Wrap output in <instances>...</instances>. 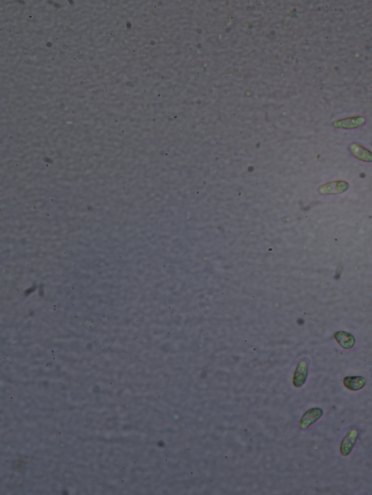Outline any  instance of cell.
Here are the masks:
<instances>
[{
  "label": "cell",
  "instance_id": "2",
  "mask_svg": "<svg viewBox=\"0 0 372 495\" xmlns=\"http://www.w3.org/2000/svg\"><path fill=\"white\" fill-rule=\"evenodd\" d=\"M359 433L357 428H352L349 430L344 437L343 440L340 444V452L342 456H347L350 455L351 452L355 447L356 442L359 439Z\"/></svg>",
  "mask_w": 372,
  "mask_h": 495
},
{
  "label": "cell",
  "instance_id": "6",
  "mask_svg": "<svg viewBox=\"0 0 372 495\" xmlns=\"http://www.w3.org/2000/svg\"><path fill=\"white\" fill-rule=\"evenodd\" d=\"M335 340L344 349H351L356 344V338L352 334L345 331H338L334 335Z\"/></svg>",
  "mask_w": 372,
  "mask_h": 495
},
{
  "label": "cell",
  "instance_id": "7",
  "mask_svg": "<svg viewBox=\"0 0 372 495\" xmlns=\"http://www.w3.org/2000/svg\"><path fill=\"white\" fill-rule=\"evenodd\" d=\"M345 387L353 391L363 389L366 384V379L362 376H347L343 379Z\"/></svg>",
  "mask_w": 372,
  "mask_h": 495
},
{
  "label": "cell",
  "instance_id": "5",
  "mask_svg": "<svg viewBox=\"0 0 372 495\" xmlns=\"http://www.w3.org/2000/svg\"><path fill=\"white\" fill-rule=\"evenodd\" d=\"M349 148L357 160L367 163L372 162V152L370 150L356 143H351Z\"/></svg>",
  "mask_w": 372,
  "mask_h": 495
},
{
  "label": "cell",
  "instance_id": "1",
  "mask_svg": "<svg viewBox=\"0 0 372 495\" xmlns=\"http://www.w3.org/2000/svg\"><path fill=\"white\" fill-rule=\"evenodd\" d=\"M350 188V184L346 181H335L324 183L319 188V192L322 195H339L346 192Z\"/></svg>",
  "mask_w": 372,
  "mask_h": 495
},
{
  "label": "cell",
  "instance_id": "8",
  "mask_svg": "<svg viewBox=\"0 0 372 495\" xmlns=\"http://www.w3.org/2000/svg\"><path fill=\"white\" fill-rule=\"evenodd\" d=\"M307 366L305 361H301L298 365L294 377V386L295 387H302L305 384L307 377Z\"/></svg>",
  "mask_w": 372,
  "mask_h": 495
},
{
  "label": "cell",
  "instance_id": "3",
  "mask_svg": "<svg viewBox=\"0 0 372 495\" xmlns=\"http://www.w3.org/2000/svg\"><path fill=\"white\" fill-rule=\"evenodd\" d=\"M366 119L362 116L347 117L334 121L331 126L335 128L341 129H354L364 125Z\"/></svg>",
  "mask_w": 372,
  "mask_h": 495
},
{
  "label": "cell",
  "instance_id": "4",
  "mask_svg": "<svg viewBox=\"0 0 372 495\" xmlns=\"http://www.w3.org/2000/svg\"><path fill=\"white\" fill-rule=\"evenodd\" d=\"M324 414V411L319 407H315L307 410L303 414L300 422V428L301 429H306L317 422Z\"/></svg>",
  "mask_w": 372,
  "mask_h": 495
}]
</instances>
